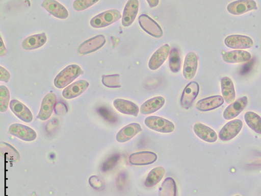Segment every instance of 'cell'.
<instances>
[{"label": "cell", "instance_id": "1f68e13d", "mask_svg": "<svg viewBox=\"0 0 261 196\" xmlns=\"http://www.w3.org/2000/svg\"><path fill=\"white\" fill-rule=\"evenodd\" d=\"M10 92L6 86H0V111L2 113L6 112L8 109L10 102Z\"/></svg>", "mask_w": 261, "mask_h": 196}, {"label": "cell", "instance_id": "ab89813d", "mask_svg": "<svg viewBox=\"0 0 261 196\" xmlns=\"http://www.w3.org/2000/svg\"><path fill=\"white\" fill-rule=\"evenodd\" d=\"M235 196H241V195H235Z\"/></svg>", "mask_w": 261, "mask_h": 196}, {"label": "cell", "instance_id": "f546056e", "mask_svg": "<svg viewBox=\"0 0 261 196\" xmlns=\"http://www.w3.org/2000/svg\"><path fill=\"white\" fill-rule=\"evenodd\" d=\"M247 125L256 133L261 135V117L253 112H247L244 116Z\"/></svg>", "mask_w": 261, "mask_h": 196}, {"label": "cell", "instance_id": "4316f807", "mask_svg": "<svg viewBox=\"0 0 261 196\" xmlns=\"http://www.w3.org/2000/svg\"><path fill=\"white\" fill-rule=\"evenodd\" d=\"M221 89L223 97L227 103H231L236 99V92L232 81L225 77L221 79Z\"/></svg>", "mask_w": 261, "mask_h": 196}, {"label": "cell", "instance_id": "52a82bcc", "mask_svg": "<svg viewBox=\"0 0 261 196\" xmlns=\"http://www.w3.org/2000/svg\"><path fill=\"white\" fill-rule=\"evenodd\" d=\"M140 26L148 34L155 38H161L163 35L162 28L154 19L146 14L141 15L138 18Z\"/></svg>", "mask_w": 261, "mask_h": 196}, {"label": "cell", "instance_id": "ba28073f", "mask_svg": "<svg viewBox=\"0 0 261 196\" xmlns=\"http://www.w3.org/2000/svg\"><path fill=\"white\" fill-rule=\"evenodd\" d=\"M9 133L25 141H33L37 138V134L32 128L20 124L11 125L9 129Z\"/></svg>", "mask_w": 261, "mask_h": 196}, {"label": "cell", "instance_id": "cb8c5ba5", "mask_svg": "<svg viewBox=\"0 0 261 196\" xmlns=\"http://www.w3.org/2000/svg\"><path fill=\"white\" fill-rule=\"evenodd\" d=\"M47 38L45 33L28 37L21 43V47L26 51L34 50L45 44Z\"/></svg>", "mask_w": 261, "mask_h": 196}, {"label": "cell", "instance_id": "f35d334b", "mask_svg": "<svg viewBox=\"0 0 261 196\" xmlns=\"http://www.w3.org/2000/svg\"><path fill=\"white\" fill-rule=\"evenodd\" d=\"M147 3L150 8H155L159 5L160 1L159 0H151V1L149 0V1H147Z\"/></svg>", "mask_w": 261, "mask_h": 196}, {"label": "cell", "instance_id": "8992f818", "mask_svg": "<svg viewBox=\"0 0 261 196\" xmlns=\"http://www.w3.org/2000/svg\"><path fill=\"white\" fill-rule=\"evenodd\" d=\"M225 44L227 47L234 50H246L253 46V41L249 36L241 35L228 36L225 39Z\"/></svg>", "mask_w": 261, "mask_h": 196}, {"label": "cell", "instance_id": "e0dca14e", "mask_svg": "<svg viewBox=\"0 0 261 196\" xmlns=\"http://www.w3.org/2000/svg\"><path fill=\"white\" fill-rule=\"evenodd\" d=\"M10 107L12 112L20 120L28 123L33 120V116L30 109L23 103L13 100L10 104Z\"/></svg>", "mask_w": 261, "mask_h": 196}, {"label": "cell", "instance_id": "5b68a950", "mask_svg": "<svg viewBox=\"0 0 261 196\" xmlns=\"http://www.w3.org/2000/svg\"><path fill=\"white\" fill-rule=\"evenodd\" d=\"M200 92V86L198 82L192 81L185 87L180 100L181 106L186 110L189 109Z\"/></svg>", "mask_w": 261, "mask_h": 196}, {"label": "cell", "instance_id": "7402d4cb", "mask_svg": "<svg viewBox=\"0 0 261 196\" xmlns=\"http://www.w3.org/2000/svg\"><path fill=\"white\" fill-rule=\"evenodd\" d=\"M193 131L196 136L205 142L214 143L217 140V135L215 131L202 123L195 124L193 126Z\"/></svg>", "mask_w": 261, "mask_h": 196}, {"label": "cell", "instance_id": "d6a6232c", "mask_svg": "<svg viewBox=\"0 0 261 196\" xmlns=\"http://www.w3.org/2000/svg\"><path fill=\"white\" fill-rule=\"evenodd\" d=\"M102 83L108 88H119L121 86L120 83L119 75L103 76Z\"/></svg>", "mask_w": 261, "mask_h": 196}, {"label": "cell", "instance_id": "74e56055", "mask_svg": "<svg viewBox=\"0 0 261 196\" xmlns=\"http://www.w3.org/2000/svg\"><path fill=\"white\" fill-rule=\"evenodd\" d=\"M0 50H1L0 51L1 57L4 56L7 53V51L2 36L0 37Z\"/></svg>", "mask_w": 261, "mask_h": 196}, {"label": "cell", "instance_id": "4fadbf2b", "mask_svg": "<svg viewBox=\"0 0 261 196\" xmlns=\"http://www.w3.org/2000/svg\"><path fill=\"white\" fill-rule=\"evenodd\" d=\"M139 2L138 0H129L125 6L122 17V24L124 27L132 26L138 14Z\"/></svg>", "mask_w": 261, "mask_h": 196}, {"label": "cell", "instance_id": "7a4b0ae2", "mask_svg": "<svg viewBox=\"0 0 261 196\" xmlns=\"http://www.w3.org/2000/svg\"><path fill=\"white\" fill-rule=\"evenodd\" d=\"M122 17L117 10H108L94 16L90 21V25L95 29L103 28L116 22Z\"/></svg>", "mask_w": 261, "mask_h": 196}, {"label": "cell", "instance_id": "5bb4252c", "mask_svg": "<svg viewBox=\"0 0 261 196\" xmlns=\"http://www.w3.org/2000/svg\"><path fill=\"white\" fill-rule=\"evenodd\" d=\"M248 103V97L246 96L234 101L225 109L223 113L224 119L229 120L237 117L245 110Z\"/></svg>", "mask_w": 261, "mask_h": 196}, {"label": "cell", "instance_id": "8d00e7d4", "mask_svg": "<svg viewBox=\"0 0 261 196\" xmlns=\"http://www.w3.org/2000/svg\"><path fill=\"white\" fill-rule=\"evenodd\" d=\"M10 74L7 70L3 67H0V80L1 81L8 83L10 79Z\"/></svg>", "mask_w": 261, "mask_h": 196}, {"label": "cell", "instance_id": "f1b7e54d", "mask_svg": "<svg viewBox=\"0 0 261 196\" xmlns=\"http://www.w3.org/2000/svg\"><path fill=\"white\" fill-rule=\"evenodd\" d=\"M159 196H177V185L175 181L167 178L160 189Z\"/></svg>", "mask_w": 261, "mask_h": 196}, {"label": "cell", "instance_id": "ffe728a7", "mask_svg": "<svg viewBox=\"0 0 261 196\" xmlns=\"http://www.w3.org/2000/svg\"><path fill=\"white\" fill-rule=\"evenodd\" d=\"M41 6L56 18L64 19L69 16L67 9L55 0H45L42 3Z\"/></svg>", "mask_w": 261, "mask_h": 196}, {"label": "cell", "instance_id": "603a6c76", "mask_svg": "<svg viewBox=\"0 0 261 196\" xmlns=\"http://www.w3.org/2000/svg\"><path fill=\"white\" fill-rule=\"evenodd\" d=\"M113 104L116 110L122 114L135 117L138 116L139 107L132 102L118 99L114 101Z\"/></svg>", "mask_w": 261, "mask_h": 196}, {"label": "cell", "instance_id": "4dcf8cb0", "mask_svg": "<svg viewBox=\"0 0 261 196\" xmlns=\"http://www.w3.org/2000/svg\"><path fill=\"white\" fill-rule=\"evenodd\" d=\"M169 65L172 72L178 73L179 72L181 65V59L180 53L176 48H173L170 51Z\"/></svg>", "mask_w": 261, "mask_h": 196}, {"label": "cell", "instance_id": "9a60e30c", "mask_svg": "<svg viewBox=\"0 0 261 196\" xmlns=\"http://www.w3.org/2000/svg\"><path fill=\"white\" fill-rule=\"evenodd\" d=\"M170 51L168 44H165L157 50L148 62L149 69L154 71L160 68L169 56Z\"/></svg>", "mask_w": 261, "mask_h": 196}, {"label": "cell", "instance_id": "484cf974", "mask_svg": "<svg viewBox=\"0 0 261 196\" xmlns=\"http://www.w3.org/2000/svg\"><path fill=\"white\" fill-rule=\"evenodd\" d=\"M252 56L248 52L243 50H235L224 53L223 60L228 63H239L249 61Z\"/></svg>", "mask_w": 261, "mask_h": 196}, {"label": "cell", "instance_id": "44dd1931", "mask_svg": "<svg viewBox=\"0 0 261 196\" xmlns=\"http://www.w3.org/2000/svg\"><path fill=\"white\" fill-rule=\"evenodd\" d=\"M142 128L138 123L128 124L122 128L116 136V140L119 143H125L133 139L139 133Z\"/></svg>", "mask_w": 261, "mask_h": 196}, {"label": "cell", "instance_id": "d590c367", "mask_svg": "<svg viewBox=\"0 0 261 196\" xmlns=\"http://www.w3.org/2000/svg\"><path fill=\"white\" fill-rule=\"evenodd\" d=\"M91 185L96 189L101 188L102 187V182L100 179L96 176L92 177L89 180Z\"/></svg>", "mask_w": 261, "mask_h": 196}, {"label": "cell", "instance_id": "e575fe53", "mask_svg": "<svg viewBox=\"0 0 261 196\" xmlns=\"http://www.w3.org/2000/svg\"><path fill=\"white\" fill-rule=\"evenodd\" d=\"M119 159V156H115L109 160L105 164L103 167L104 170H107L112 168L117 163Z\"/></svg>", "mask_w": 261, "mask_h": 196}, {"label": "cell", "instance_id": "6da1fadb", "mask_svg": "<svg viewBox=\"0 0 261 196\" xmlns=\"http://www.w3.org/2000/svg\"><path fill=\"white\" fill-rule=\"evenodd\" d=\"M82 74L83 70L79 65H69L56 77L54 85L58 89H63Z\"/></svg>", "mask_w": 261, "mask_h": 196}, {"label": "cell", "instance_id": "3957f363", "mask_svg": "<svg viewBox=\"0 0 261 196\" xmlns=\"http://www.w3.org/2000/svg\"><path fill=\"white\" fill-rule=\"evenodd\" d=\"M144 123L149 129L160 133L169 134L175 130V126L173 123L159 116L147 117L145 119Z\"/></svg>", "mask_w": 261, "mask_h": 196}, {"label": "cell", "instance_id": "83f0119b", "mask_svg": "<svg viewBox=\"0 0 261 196\" xmlns=\"http://www.w3.org/2000/svg\"><path fill=\"white\" fill-rule=\"evenodd\" d=\"M166 170L162 166L151 169L148 174L144 184L147 187H154L159 184L165 175Z\"/></svg>", "mask_w": 261, "mask_h": 196}, {"label": "cell", "instance_id": "30bf717a", "mask_svg": "<svg viewBox=\"0 0 261 196\" xmlns=\"http://www.w3.org/2000/svg\"><path fill=\"white\" fill-rule=\"evenodd\" d=\"M257 9V4L253 0H239L229 4L227 11L234 15H240Z\"/></svg>", "mask_w": 261, "mask_h": 196}, {"label": "cell", "instance_id": "277c9868", "mask_svg": "<svg viewBox=\"0 0 261 196\" xmlns=\"http://www.w3.org/2000/svg\"><path fill=\"white\" fill-rule=\"evenodd\" d=\"M106 42L105 37L99 35L84 41L79 46L77 52L82 55H85L96 52L102 47Z\"/></svg>", "mask_w": 261, "mask_h": 196}, {"label": "cell", "instance_id": "7c38bea8", "mask_svg": "<svg viewBox=\"0 0 261 196\" xmlns=\"http://www.w3.org/2000/svg\"><path fill=\"white\" fill-rule=\"evenodd\" d=\"M57 102V96L53 93L47 94L43 99L38 118L42 121L48 120L53 114Z\"/></svg>", "mask_w": 261, "mask_h": 196}, {"label": "cell", "instance_id": "8fae6325", "mask_svg": "<svg viewBox=\"0 0 261 196\" xmlns=\"http://www.w3.org/2000/svg\"><path fill=\"white\" fill-rule=\"evenodd\" d=\"M158 158L157 155L154 152L144 151L130 155L128 158V162L133 165H147L155 162Z\"/></svg>", "mask_w": 261, "mask_h": 196}, {"label": "cell", "instance_id": "ac0fdd59", "mask_svg": "<svg viewBox=\"0 0 261 196\" xmlns=\"http://www.w3.org/2000/svg\"><path fill=\"white\" fill-rule=\"evenodd\" d=\"M198 67V58L193 52L189 53L185 60L183 75L185 79L190 80L194 78Z\"/></svg>", "mask_w": 261, "mask_h": 196}, {"label": "cell", "instance_id": "9c48e42d", "mask_svg": "<svg viewBox=\"0 0 261 196\" xmlns=\"http://www.w3.org/2000/svg\"><path fill=\"white\" fill-rule=\"evenodd\" d=\"M243 122L240 119H234L227 122L221 130L220 139L223 141H228L235 138L241 132Z\"/></svg>", "mask_w": 261, "mask_h": 196}, {"label": "cell", "instance_id": "d4e9b609", "mask_svg": "<svg viewBox=\"0 0 261 196\" xmlns=\"http://www.w3.org/2000/svg\"><path fill=\"white\" fill-rule=\"evenodd\" d=\"M165 103L163 97L157 96L145 102L140 107V112L143 115L153 114L162 108Z\"/></svg>", "mask_w": 261, "mask_h": 196}, {"label": "cell", "instance_id": "d6986e66", "mask_svg": "<svg viewBox=\"0 0 261 196\" xmlns=\"http://www.w3.org/2000/svg\"><path fill=\"white\" fill-rule=\"evenodd\" d=\"M89 86V83L86 80L77 81L64 89L62 96L70 100L76 98L83 93Z\"/></svg>", "mask_w": 261, "mask_h": 196}, {"label": "cell", "instance_id": "836d02e7", "mask_svg": "<svg viewBox=\"0 0 261 196\" xmlns=\"http://www.w3.org/2000/svg\"><path fill=\"white\" fill-rule=\"evenodd\" d=\"M95 0H76L73 4V9L77 11L88 9L97 3Z\"/></svg>", "mask_w": 261, "mask_h": 196}, {"label": "cell", "instance_id": "2e32d148", "mask_svg": "<svg viewBox=\"0 0 261 196\" xmlns=\"http://www.w3.org/2000/svg\"><path fill=\"white\" fill-rule=\"evenodd\" d=\"M224 103L222 96L214 95L199 101L196 104V108L201 112H208L221 107Z\"/></svg>", "mask_w": 261, "mask_h": 196}]
</instances>
